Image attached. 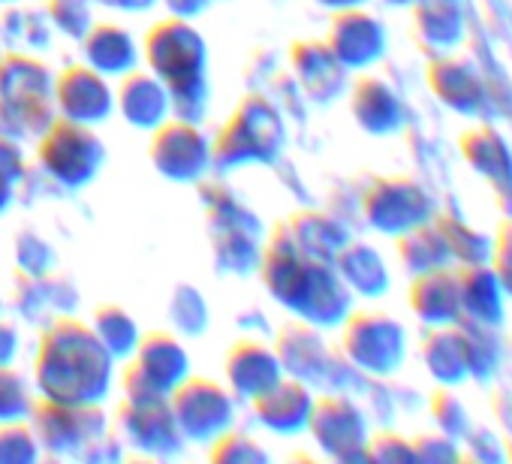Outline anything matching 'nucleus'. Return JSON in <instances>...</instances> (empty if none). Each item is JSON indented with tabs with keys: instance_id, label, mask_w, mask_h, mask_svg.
<instances>
[{
	"instance_id": "obj_10",
	"label": "nucleus",
	"mask_w": 512,
	"mask_h": 464,
	"mask_svg": "<svg viewBox=\"0 0 512 464\" xmlns=\"http://www.w3.org/2000/svg\"><path fill=\"white\" fill-rule=\"evenodd\" d=\"M467 335V356H470V377L488 380L500 365V341L494 335V326H482L473 320H458Z\"/></svg>"
},
{
	"instance_id": "obj_9",
	"label": "nucleus",
	"mask_w": 512,
	"mask_h": 464,
	"mask_svg": "<svg viewBox=\"0 0 512 464\" xmlns=\"http://www.w3.org/2000/svg\"><path fill=\"white\" fill-rule=\"evenodd\" d=\"M434 223L440 229V236H443L452 260H458L461 266H467V263H488L491 239L485 236V232L473 229L470 223H464L455 214H440Z\"/></svg>"
},
{
	"instance_id": "obj_3",
	"label": "nucleus",
	"mask_w": 512,
	"mask_h": 464,
	"mask_svg": "<svg viewBox=\"0 0 512 464\" xmlns=\"http://www.w3.org/2000/svg\"><path fill=\"white\" fill-rule=\"evenodd\" d=\"M410 305L431 326H443V323L461 320L458 269L437 266V269L419 272L416 281H413V290H410Z\"/></svg>"
},
{
	"instance_id": "obj_2",
	"label": "nucleus",
	"mask_w": 512,
	"mask_h": 464,
	"mask_svg": "<svg viewBox=\"0 0 512 464\" xmlns=\"http://www.w3.org/2000/svg\"><path fill=\"white\" fill-rule=\"evenodd\" d=\"M428 85L431 91L461 115H479L485 106V82L482 73L458 55H434L428 64Z\"/></svg>"
},
{
	"instance_id": "obj_12",
	"label": "nucleus",
	"mask_w": 512,
	"mask_h": 464,
	"mask_svg": "<svg viewBox=\"0 0 512 464\" xmlns=\"http://www.w3.org/2000/svg\"><path fill=\"white\" fill-rule=\"evenodd\" d=\"M488 266L503 290V296L512 299V214L497 223V232L491 239V251H488Z\"/></svg>"
},
{
	"instance_id": "obj_7",
	"label": "nucleus",
	"mask_w": 512,
	"mask_h": 464,
	"mask_svg": "<svg viewBox=\"0 0 512 464\" xmlns=\"http://www.w3.org/2000/svg\"><path fill=\"white\" fill-rule=\"evenodd\" d=\"M416 34L431 55L449 52L464 37L461 0H416Z\"/></svg>"
},
{
	"instance_id": "obj_13",
	"label": "nucleus",
	"mask_w": 512,
	"mask_h": 464,
	"mask_svg": "<svg viewBox=\"0 0 512 464\" xmlns=\"http://www.w3.org/2000/svg\"><path fill=\"white\" fill-rule=\"evenodd\" d=\"M431 413H434L440 431L449 434L452 440H461L467 434V428H470V416H467L464 401L449 389H437L431 395Z\"/></svg>"
},
{
	"instance_id": "obj_6",
	"label": "nucleus",
	"mask_w": 512,
	"mask_h": 464,
	"mask_svg": "<svg viewBox=\"0 0 512 464\" xmlns=\"http://www.w3.org/2000/svg\"><path fill=\"white\" fill-rule=\"evenodd\" d=\"M422 356L428 362V371L440 380V383H461L470 377V356H467V335L464 326L455 323H443L434 326L428 332V338L422 341Z\"/></svg>"
},
{
	"instance_id": "obj_11",
	"label": "nucleus",
	"mask_w": 512,
	"mask_h": 464,
	"mask_svg": "<svg viewBox=\"0 0 512 464\" xmlns=\"http://www.w3.org/2000/svg\"><path fill=\"white\" fill-rule=\"evenodd\" d=\"M362 118L371 124V130H392L401 121V106L392 97V91L380 82H368L362 88Z\"/></svg>"
},
{
	"instance_id": "obj_4",
	"label": "nucleus",
	"mask_w": 512,
	"mask_h": 464,
	"mask_svg": "<svg viewBox=\"0 0 512 464\" xmlns=\"http://www.w3.org/2000/svg\"><path fill=\"white\" fill-rule=\"evenodd\" d=\"M368 211L386 229H410V226L428 220L431 199L419 184H413L407 178H395V181H383L371 193Z\"/></svg>"
},
{
	"instance_id": "obj_8",
	"label": "nucleus",
	"mask_w": 512,
	"mask_h": 464,
	"mask_svg": "<svg viewBox=\"0 0 512 464\" xmlns=\"http://www.w3.org/2000/svg\"><path fill=\"white\" fill-rule=\"evenodd\" d=\"M398 254L413 275L437 269V266H449V260H452L437 223H428V220L407 229V236L398 242Z\"/></svg>"
},
{
	"instance_id": "obj_5",
	"label": "nucleus",
	"mask_w": 512,
	"mask_h": 464,
	"mask_svg": "<svg viewBox=\"0 0 512 464\" xmlns=\"http://www.w3.org/2000/svg\"><path fill=\"white\" fill-rule=\"evenodd\" d=\"M458 290H461V317L464 320H473L482 326H500L506 296H503L488 263L458 266Z\"/></svg>"
},
{
	"instance_id": "obj_1",
	"label": "nucleus",
	"mask_w": 512,
	"mask_h": 464,
	"mask_svg": "<svg viewBox=\"0 0 512 464\" xmlns=\"http://www.w3.org/2000/svg\"><path fill=\"white\" fill-rule=\"evenodd\" d=\"M461 157L482 181L494 187L497 202L503 214L509 217L512 214V154L503 136L488 124L470 127L461 133Z\"/></svg>"
},
{
	"instance_id": "obj_15",
	"label": "nucleus",
	"mask_w": 512,
	"mask_h": 464,
	"mask_svg": "<svg viewBox=\"0 0 512 464\" xmlns=\"http://www.w3.org/2000/svg\"><path fill=\"white\" fill-rule=\"evenodd\" d=\"M461 440L470 446V455H464V458H473V461H497V458H503V452H500V437H497L494 431H488V428L470 425L467 434H464Z\"/></svg>"
},
{
	"instance_id": "obj_14",
	"label": "nucleus",
	"mask_w": 512,
	"mask_h": 464,
	"mask_svg": "<svg viewBox=\"0 0 512 464\" xmlns=\"http://www.w3.org/2000/svg\"><path fill=\"white\" fill-rule=\"evenodd\" d=\"M413 455L425 461H458L461 452L455 449V440L449 434H422L413 440Z\"/></svg>"
},
{
	"instance_id": "obj_16",
	"label": "nucleus",
	"mask_w": 512,
	"mask_h": 464,
	"mask_svg": "<svg viewBox=\"0 0 512 464\" xmlns=\"http://www.w3.org/2000/svg\"><path fill=\"white\" fill-rule=\"evenodd\" d=\"M491 407H494V413H497V419H500V425H503L506 437H512V389H500V392H494Z\"/></svg>"
}]
</instances>
